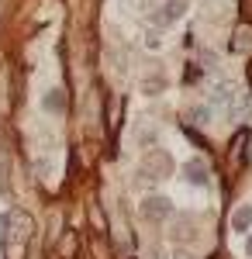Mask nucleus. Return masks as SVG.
<instances>
[{
    "label": "nucleus",
    "mask_w": 252,
    "mask_h": 259,
    "mask_svg": "<svg viewBox=\"0 0 252 259\" xmlns=\"http://www.w3.org/2000/svg\"><path fill=\"white\" fill-rule=\"evenodd\" d=\"M4 228H7L4 245H0L4 259H28V242H31V218H28V211L14 207L7 214V225Z\"/></svg>",
    "instance_id": "1"
},
{
    "label": "nucleus",
    "mask_w": 252,
    "mask_h": 259,
    "mask_svg": "<svg viewBox=\"0 0 252 259\" xmlns=\"http://www.w3.org/2000/svg\"><path fill=\"white\" fill-rule=\"evenodd\" d=\"M138 169H142V177L145 180H162L173 173V156L166 152V149H145V156H142V162H138Z\"/></svg>",
    "instance_id": "2"
},
{
    "label": "nucleus",
    "mask_w": 252,
    "mask_h": 259,
    "mask_svg": "<svg viewBox=\"0 0 252 259\" xmlns=\"http://www.w3.org/2000/svg\"><path fill=\"white\" fill-rule=\"evenodd\" d=\"M121 111H124V100L111 94L107 97V111H104V128H107V139H111V156H117L114 142H117V128H121Z\"/></svg>",
    "instance_id": "3"
},
{
    "label": "nucleus",
    "mask_w": 252,
    "mask_h": 259,
    "mask_svg": "<svg viewBox=\"0 0 252 259\" xmlns=\"http://www.w3.org/2000/svg\"><path fill=\"white\" fill-rule=\"evenodd\" d=\"M138 211H142V218L145 221H166L170 214H173V200L170 197H145L142 204H138Z\"/></svg>",
    "instance_id": "4"
},
{
    "label": "nucleus",
    "mask_w": 252,
    "mask_h": 259,
    "mask_svg": "<svg viewBox=\"0 0 252 259\" xmlns=\"http://www.w3.org/2000/svg\"><path fill=\"white\" fill-rule=\"evenodd\" d=\"M183 11H187V4H183V0H166V4L152 14V21L159 24V28H170V24H176V21L183 18Z\"/></svg>",
    "instance_id": "5"
},
{
    "label": "nucleus",
    "mask_w": 252,
    "mask_h": 259,
    "mask_svg": "<svg viewBox=\"0 0 252 259\" xmlns=\"http://www.w3.org/2000/svg\"><path fill=\"white\" fill-rule=\"evenodd\" d=\"M41 107H45L49 114H66V107H69V97H66V90H62V87H52V90L41 97Z\"/></svg>",
    "instance_id": "6"
},
{
    "label": "nucleus",
    "mask_w": 252,
    "mask_h": 259,
    "mask_svg": "<svg viewBox=\"0 0 252 259\" xmlns=\"http://www.w3.org/2000/svg\"><path fill=\"white\" fill-rule=\"evenodd\" d=\"M183 177H187V183H194V187H207V162L190 159L183 166Z\"/></svg>",
    "instance_id": "7"
},
{
    "label": "nucleus",
    "mask_w": 252,
    "mask_h": 259,
    "mask_svg": "<svg viewBox=\"0 0 252 259\" xmlns=\"http://www.w3.org/2000/svg\"><path fill=\"white\" fill-rule=\"evenodd\" d=\"M76 249H79V232H62L56 242V252L62 259H76Z\"/></svg>",
    "instance_id": "8"
},
{
    "label": "nucleus",
    "mask_w": 252,
    "mask_h": 259,
    "mask_svg": "<svg viewBox=\"0 0 252 259\" xmlns=\"http://www.w3.org/2000/svg\"><path fill=\"white\" fill-rule=\"evenodd\" d=\"M249 225H252V207H249V204H242V207L232 214V228H235V232H249Z\"/></svg>",
    "instance_id": "9"
},
{
    "label": "nucleus",
    "mask_w": 252,
    "mask_h": 259,
    "mask_svg": "<svg viewBox=\"0 0 252 259\" xmlns=\"http://www.w3.org/2000/svg\"><path fill=\"white\" fill-rule=\"evenodd\" d=\"M232 49H235V52H249V49H252V28H238V31H235Z\"/></svg>",
    "instance_id": "10"
},
{
    "label": "nucleus",
    "mask_w": 252,
    "mask_h": 259,
    "mask_svg": "<svg viewBox=\"0 0 252 259\" xmlns=\"http://www.w3.org/2000/svg\"><path fill=\"white\" fill-rule=\"evenodd\" d=\"M90 221H94V232H97V235L107 232V221H104V214H100V204H97V200L90 204Z\"/></svg>",
    "instance_id": "11"
},
{
    "label": "nucleus",
    "mask_w": 252,
    "mask_h": 259,
    "mask_svg": "<svg viewBox=\"0 0 252 259\" xmlns=\"http://www.w3.org/2000/svg\"><path fill=\"white\" fill-rule=\"evenodd\" d=\"M11 100L21 104V66H14V76H11Z\"/></svg>",
    "instance_id": "12"
},
{
    "label": "nucleus",
    "mask_w": 252,
    "mask_h": 259,
    "mask_svg": "<svg viewBox=\"0 0 252 259\" xmlns=\"http://www.w3.org/2000/svg\"><path fill=\"white\" fill-rule=\"evenodd\" d=\"M207 114H211V111H207V107H194V111H190V114H187V118L194 121V124H204V121H207Z\"/></svg>",
    "instance_id": "13"
},
{
    "label": "nucleus",
    "mask_w": 252,
    "mask_h": 259,
    "mask_svg": "<svg viewBox=\"0 0 252 259\" xmlns=\"http://www.w3.org/2000/svg\"><path fill=\"white\" fill-rule=\"evenodd\" d=\"M200 80V66H187V73H183V83H194Z\"/></svg>",
    "instance_id": "14"
},
{
    "label": "nucleus",
    "mask_w": 252,
    "mask_h": 259,
    "mask_svg": "<svg viewBox=\"0 0 252 259\" xmlns=\"http://www.w3.org/2000/svg\"><path fill=\"white\" fill-rule=\"evenodd\" d=\"M162 87H166L162 80H145V83H142V90H145V94H155V90H162Z\"/></svg>",
    "instance_id": "15"
},
{
    "label": "nucleus",
    "mask_w": 252,
    "mask_h": 259,
    "mask_svg": "<svg viewBox=\"0 0 252 259\" xmlns=\"http://www.w3.org/2000/svg\"><path fill=\"white\" fill-rule=\"evenodd\" d=\"M245 145H249L245 149V159H252V132H249V139H245Z\"/></svg>",
    "instance_id": "16"
},
{
    "label": "nucleus",
    "mask_w": 252,
    "mask_h": 259,
    "mask_svg": "<svg viewBox=\"0 0 252 259\" xmlns=\"http://www.w3.org/2000/svg\"><path fill=\"white\" fill-rule=\"evenodd\" d=\"M245 249H249V252H252V239H249V242H245Z\"/></svg>",
    "instance_id": "17"
},
{
    "label": "nucleus",
    "mask_w": 252,
    "mask_h": 259,
    "mask_svg": "<svg viewBox=\"0 0 252 259\" xmlns=\"http://www.w3.org/2000/svg\"><path fill=\"white\" fill-rule=\"evenodd\" d=\"M249 83H252V62H249Z\"/></svg>",
    "instance_id": "18"
},
{
    "label": "nucleus",
    "mask_w": 252,
    "mask_h": 259,
    "mask_svg": "<svg viewBox=\"0 0 252 259\" xmlns=\"http://www.w3.org/2000/svg\"><path fill=\"white\" fill-rule=\"evenodd\" d=\"M211 259H221V256H211Z\"/></svg>",
    "instance_id": "19"
},
{
    "label": "nucleus",
    "mask_w": 252,
    "mask_h": 259,
    "mask_svg": "<svg viewBox=\"0 0 252 259\" xmlns=\"http://www.w3.org/2000/svg\"><path fill=\"white\" fill-rule=\"evenodd\" d=\"M0 259H4V252H0Z\"/></svg>",
    "instance_id": "20"
}]
</instances>
